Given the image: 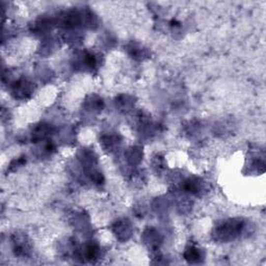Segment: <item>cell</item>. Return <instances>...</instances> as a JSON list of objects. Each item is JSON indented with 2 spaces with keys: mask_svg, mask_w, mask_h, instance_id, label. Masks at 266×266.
Returning a JSON list of instances; mask_svg holds the SVG:
<instances>
[{
  "mask_svg": "<svg viewBox=\"0 0 266 266\" xmlns=\"http://www.w3.org/2000/svg\"><path fill=\"white\" fill-rule=\"evenodd\" d=\"M246 224L242 220H228L224 221L215 227L213 236L215 240L223 242H230L240 237L245 232Z\"/></svg>",
  "mask_w": 266,
  "mask_h": 266,
  "instance_id": "1",
  "label": "cell"
},
{
  "mask_svg": "<svg viewBox=\"0 0 266 266\" xmlns=\"http://www.w3.org/2000/svg\"><path fill=\"white\" fill-rule=\"evenodd\" d=\"M33 91V87L32 82L24 78L16 81L13 87V93L15 95V97L19 99L27 98L32 94Z\"/></svg>",
  "mask_w": 266,
  "mask_h": 266,
  "instance_id": "2",
  "label": "cell"
},
{
  "mask_svg": "<svg viewBox=\"0 0 266 266\" xmlns=\"http://www.w3.org/2000/svg\"><path fill=\"white\" fill-rule=\"evenodd\" d=\"M13 251L19 257H26L31 253V245L24 236H17L13 239Z\"/></svg>",
  "mask_w": 266,
  "mask_h": 266,
  "instance_id": "3",
  "label": "cell"
},
{
  "mask_svg": "<svg viewBox=\"0 0 266 266\" xmlns=\"http://www.w3.org/2000/svg\"><path fill=\"white\" fill-rule=\"evenodd\" d=\"M131 232H132V227H131V224L127 220L119 221L115 225V229H113V233H115L118 238L122 241L127 240L132 234Z\"/></svg>",
  "mask_w": 266,
  "mask_h": 266,
  "instance_id": "4",
  "label": "cell"
},
{
  "mask_svg": "<svg viewBox=\"0 0 266 266\" xmlns=\"http://www.w3.org/2000/svg\"><path fill=\"white\" fill-rule=\"evenodd\" d=\"M144 241L150 246V248L157 249L159 248L161 241H163V238H161L159 232H157L154 229H149L144 234Z\"/></svg>",
  "mask_w": 266,
  "mask_h": 266,
  "instance_id": "5",
  "label": "cell"
},
{
  "mask_svg": "<svg viewBox=\"0 0 266 266\" xmlns=\"http://www.w3.org/2000/svg\"><path fill=\"white\" fill-rule=\"evenodd\" d=\"M203 257H204V255L202 251L194 245L188 246L184 252V258L189 263H200L203 259Z\"/></svg>",
  "mask_w": 266,
  "mask_h": 266,
  "instance_id": "6",
  "label": "cell"
}]
</instances>
